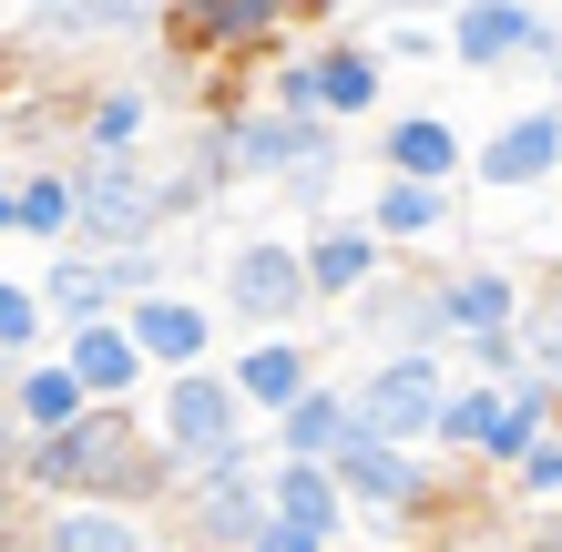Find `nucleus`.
Returning <instances> with one entry per match:
<instances>
[{
  "label": "nucleus",
  "mask_w": 562,
  "mask_h": 552,
  "mask_svg": "<svg viewBox=\"0 0 562 552\" xmlns=\"http://www.w3.org/2000/svg\"><path fill=\"white\" fill-rule=\"evenodd\" d=\"M11 502H175L184 471L175 450L154 440V419L134 399H92L82 419H61V430H11Z\"/></svg>",
  "instance_id": "1"
},
{
  "label": "nucleus",
  "mask_w": 562,
  "mask_h": 552,
  "mask_svg": "<svg viewBox=\"0 0 562 552\" xmlns=\"http://www.w3.org/2000/svg\"><path fill=\"white\" fill-rule=\"evenodd\" d=\"M215 307L236 317L246 338H267V328H307V317L327 307L317 297V267H307V236H236L215 256Z\"/></svg>",
  "instance_id": "2"
},
{
  "label": "nucleus",
  "mask_w": 562,
  "mask_h": 552,
  "mask_svg": "<svg viewBox=\"0 0 562 552\" xmlns=\"http://www.w3.org/2000/svg\"><path fill=\"white\" fill-rule=\"evenodd\" d=\"M144 419H154V440L175 450V471H194L205 450H225V440H256V430H267V409L246 399V379H236V369H215V359L164 369V379H154V399H144Z\"/></svg>",
  "instance_id": "3"
},
{
  "label": "nucleus",
  "mask_w": 562,
  "mask_h": 552,
  "mask_svg": "<svg viewBox=\"0 0 562 552\" xmlns=\"http://www.w3.org/2000/svg\"><path fill=\"white\" fill-rule=\"evenodd\" d=\"M348 388H358V430L440 450V409H450L460 369H450V348H369Z\"/></svg>",
  "instance_id": "4"
},
{
  "label": "nucleus",
  "mask_w": 562,
  "mask_h": 552,
  "mask_svg": "<svg viewBox=\"0 0 562 552\" xmlns=\"http://www.w3.org/2000/svg\"><path fill=\"white\" fill-rule=\"evenodd\" d=\"M358 348H460V317H450V267H389L338 307Z\"/></svg>",
  "instance_id": "5"
},
{
  "label": "nucleus",
  "mask_w": 562,
  "mask_h": 552,
  "mask_svg": "<svg viewBox=\"0 0 562 552\" xmlns=\"http://www.w3.org/2000/svg\"><path fill=\"white\" fill-rule=\"evenodd\" d=\"M72 184H82V246H154L175 225V184L144 154H82L72 144Z\"/></svg>",
  "instance_id": "6"
},
{
  "label": "nucleus",
  "mask_w": 562,
  "mask_h": 552,
  "mask_svg": "<svg viewBox=\"0 0 562 552\" xmlns=\"http://www.w3.org/2000/svg\"><path fill=\"white\" fill-rule=\"evenodd\" d=\"M338 481L358 492L369 522H419V511H440V461H419V440H379V430H348L338 450Z\"/></svg>",
  "instance_id": "7"
},
{
  "label": "nucleus",
  "mask_w": 562,
  "mask_h": 552,
  "mask_svg": "<svg viewBox=\"0 0 562 552\" xmlns=\"http://www.w3.org/2000/svg\"><path fill=\"white\" fill-rule=\"evenodd\" d=\"M225 134H236V165H246V184H286L296 165H317L327 144H348V123L338 113H286V103H236L225 113Z\"/></svg>",
  "instance_id": "8"
},
{
  "label": "nucleus",
  "mask_w": 562,
  "mask_h": 552,
  "mask_svg": "<svg viewBox=\"0 0 562 552\" xmlns=\"http://www.w3.org/2000/svg\"><path fill=\"white\" fill-rule=\"evenodd\" d=\"M450 61L460 72H521V61H542V42H552V11L542 0H450Z\"/></svg>",
  "instance_id": "9"
},
{
  "label": "nucleus",
  "mask_w": 562,
  "mask_h": 552,
  "mask_svg": "<svg viewBox=\"0 0 562 552\" xmlns=\"http://www.w3.org/2000/svg\"><path fill=\"white\" fill-rule=\"evenodd\" d=\"M175 42H194L205 61H256L286 42V21H307V0H175Z\"/></svg>",
  "instance_id": "10"
},
{
  "label": "nucleus",
  "mask_w": 562,
  "mask_h": 552,
  "mask_svg": "<svg viewBox=\"0 0 562 552\" xmlns=\"http://www.w3.org/2000/svg\"><path fill=\"white\" fill-rule=\"evenodd\" d=\"M61 359L82 369L92 399H154V348L134 338V317H82V328H61Z\"/></svg>",
  "instance_id": "11"
},
{
  "label": "nucleus",
  "mask_w": 562,
  "mask_h": 552,
  "mask_svg": "<svg viewBox=\"0 0 562 552\" xmlns=\"http://www.w3.org/2000/svg\"><path fill=\"white\" fill-rule=\"evenodd\" d=\"M542 174H562V92L532 103V113H512L502 134L471 154V184H491V194H532Z\"/></svg>",
  "instance_id": "12"
},
{
  "label": "nucleus",
  "mask_w": 562,
  "mask_h": 552,
  "mask_svg": "<svg viewBox=\"0 0 562 552\" xmlns=\"http://www.w3.org/2000/svg\"><path fill=\"white\" fill-rule=\"evenodd\" d=\"M0 236L11 246H72L82 236V184L72 165H11V194H0Z\"/></svg>",
  "instance_id": "13"
},
{
  "label": "nucleus",
  "mask_w": 562,
  "mask_h": 552,
  "mask_svg": "<svg viewBox=\"0 0 562 552\" xmlns=\"http://www.w3.org/2000/svg\"><path fill=\"white\" fill-rule=\"evenodd\" d=\"M296 236H307V267H317V297H327V307H348L358 286H369L389 256H400V246L369 225V205H358V215H307Z\"/></svg>",
  "instance_id": "14"
},
{
  "label": "nucleus",
  "mask_w": 562,
  "mask_h": 552,
  "mask_svg": "<svg viewBox=\"0 0 562 552\" xmlns=\"http://www.w3.org/2000/svg\"><path fill=\"white\" fill-rule=\"evenodd\" d=\"M369 225L400 256H419V246H440L450 225H460V184H440V174H369Z\"/></svg>",
  "instance_id": "15"
},
{
  "label": "nucleus",
  "mask_w": 562,
  "mask_h": 552,
  "mask_svg": "<svg viewBox=\"0 0 562 552\" xmlns=\"http://www.w3.org/2000/svg\"><path fill=\"white\" fill-rule=\"evenodd\" d=\"M42 552H164L144 502H42Z\"/></svg>",
  "instance_id": "16"
},
{
  "label": "nucleus",
  "mask_w": 562,
  "mask_h": 552,
  "mask_svg": "<svg viewBox=\"0 0 562 552\" xmlns=\"http://www.w3.org/2000/svg\"><path fill=\"white\" fill-rule=\"evenodd\" d=\"M348 430H358V388H348V379H307V388H296V399L267 419V450H296V461H338Z\"/></svg>",
  "instance_id": "17"
},
{
  "label": "nucleus",
  "mask_w": 562,
  "mask_h": 552,
  "mask_svg": "<svg viewBox=\"0 0 562 552\" xmlns=\"http://www.w3.org/2000/svg\"><path fill=\"white\" fill-rule=\"evenodd\" d=\"M123 317H134V338L154 348V369H194V359H215V317L225 307L184 297V286H154V297H134Z\"/></svg>",
  "instance_id": "18"
},
{
  "label": "nucleus",
  "mask_w": 562,
  "mask_h": 552,
  "mask_svg": "<svg viewBox=\"0 0 562 552\" xmlns=\"http://www.w3.org/2000/svg\"><path fill=\"white\" fill-rule=\"evenodd\" d=\"M267 492H277V511H296V522H317L327 542H358V492L338 481V461H296V450H277V471H267Z\"/></svg>",
  "instance_id": "19"
},
{
  "label": "nucleus",
  "mask_w": 562,
  "mask_h": 552,
  "mask_svg": "<svg viewBox=\"0 0 562 552\" xmlns=\"http://www.w3.org/2000/svg\"><path fill=\"white\" fill-rule=\"evenodd\" d=\"M92 388L82 369L61 359V348H42V359H11V430H61V419H82Z\"/></svg>",
  "instance_id": "20"
},
{
  "label": "nucleus",
  "mask_w": 562,
  "mask_h": 552,
  "mask_svg": "<svg viewBox=\"0 0 562 552\" xmlns=\"http://www.w3.org/2000/svg\"><path fill=\"white\" fill-rule=\"evenodd\" d=\"M379 165L389 174H440V184H460V174H471V144H460L450 113H400L379 134Z\"/></svg>",
  "instance_id": "21"
},
{
  "label": "nucleus",
  "mask_w": 562,
  "mask_h": 552,
  "mask_svg": "<svg viewBox=\"0 0 562 552\" xmlns=\"http://www.w3.org/2000/svg\"><path fill=\"white\" fill-rule=\"evenodd\" d=\"M225 369L246 379V399L267 409V419H277V409H286V399H296L307 379H317V359H307V338H296V328H267V338H246V348H236Z\"/></svg>",
  "instance_id": "22"
},
{
  "label": "nucleus",
  "mask_w": 562,
  "mask_h": 552,
  "mask_svg": "<svg viewBox=\"0 0 562 552\" xmlns=\"http://www.w3.org/2000/svg\"><path fill=\"white\" fill-rule=\"evenodd\" d=\"M521 307H532V286H521L502 256L450 267V317H460V338H471V328H521Z\"/></svg>",
  "instance_id": "23"
},
{
  "label": "nucleus",
  "mask_w": 562,
  "mask_h": 552,
  "mask_svg": "<svg viewBox=\"0 0 562 552\" xmlns=\"http://www.w3.org/2000/svg\"><path fill=\"white\" fill-rule=\"evenodd\" d=\"M82 154H154V82H103L82 103Z\"/></svg>",
  "instance_id": "24"
},
{
  "label": "nucleus",
  "mask_w": 562,
  "mask_h": 552,
  "mask_svg": "<svg viewBox=\"0 0 562 552\" xmlns=\"http://www.w3.org/2000/svg\"><path fill=\"white\" fill-rule=\"evenodd\" d=\"M42 52H72V42H144L154 31V0H61V11L31 21Z\"/></svg>",
  "instance_id": "25"
},
{
  "label": "nucleus",
  "mask_w": 562,
  "mask_h": 552,
  "mask_svg": "<svg viewBox=\"0 0 562 552\" xmlns=\"http://www.w3.org/2000/svg\"><path fill=\"white\" fill-rule=\"evenodd\" d=\"M502 409H512V379L460 369L450 409H440V450H450V461H491V430H502Z\"/></svg>",
  "instance_id": "26"
},
{
  "label": "nucleus",
  "mask_w": 562,
  "mask_h": 552,
  "mask_svg": "<svg viewBox=\"0 0 562 552\" xmlns=\"http://www.w3.org/2000/svg\"><path fill=\"white\" fill-rule=\"evenodd\" d=\"M379 92H389V52H379V31H369V42H327V113H338V123H369V113H379Z\"/></svg>",
  "instance_id": "27"
},
{
  "label": "nucleus",
  "mask_w": 562,
  "mask_h": 552,
  "mask_svg": "<svg viewBox=\"0 0 562 552\" xmlns=\"http://www.w3.org/2000/svg\"><path fill=\"white\" fill-rule=\"evenodd\" d=\"M52 338H61V307H52V286H31V277H0V348H11V359H42Z\"/></svg>",
  "instance_id": "28"
},
{
  "label": "nucleus",
  "mask_w": 562,
  "mask_h": 552,
  "mask_svg": "<svg viewBox=\"0 0 562 552\" xmlns=\"http://www.w3.org/2000/svg\"><path fill=\"white\" fill-rule=\"evenodd\" d=\"M338 184H348V144H327L317 165H296V174H286L277 194H286V215L307 225V215H338Z\"/></svg>",
  "instance_id": "29"
},
{
  "label": "nucleus",
  "mask_w": 562,
  "mask_h": 552,
  "mask_svg": "<svg viewBox=\"0 0 562 552\" xmlns=\"http://www.w3.org/2000/svg\"><path fill=\"white\" fill-rule=\"evenodd\" d=\"M502 481H512V502H562V430H542Z\"/></svg>",
  "instance_id": "30"
},
{
  "label": "nucleus",
  "mask_w": 562,
  "mask_h": 552,
  "mask_svg": "<svg viewBox=\"0 0 562 552\" xmlns=\"http://www.w3.org/2000/svg\"><path fill=\"white\" fill-rule=\"evenodd\" d=\"M521 338H532V369L562 379V286H542V297L521 307Z\"/></svg>",
  "instance_id": "31"
},
{
  "label": "nucleus",
  "mask_w": 562,
  "mask_h": 552,
  "mask_svg": "<svg viewBox=\"0 0 562 552\" xmlns=\"http://www.w3.org/2000/svg\"><path fill=\"white\" fill-rule=\"evenodd\" d=\"M246 552H338V542H327L317 522H296V511H267V532H256Z\"/></svg>",
  "instance_id": "32"
},
{
  "label": "nucleus",
  "mask_w": 562,
  "mask_h": 552,
  "mask_svg": "<svg viewBox=\"0 0 562 552\" xmlns=\"http://www.w3.org/2000/svg\"><path fill=\"white\" fill-rule=\"evenodd\" d=\"M348 11H379V0H307V21H348Z\"/></svg>",
  "instance_id": "33"
},
{
  "label": "nucleus",
  "mask_w": 562,
  "mask_h": 552,
  "mask_svg": "<svg viewBox=\"0 0 562 552\" xmlns=\"http://www.w3.org/2000/svg\"><path fill=\"white\" fill-rule=\"evenodd\" d=\"M512 552H562V522H542V532H521Z\"/></svg>",
  "instance_id": "34"
},
{
  "label": "nucleus",
  "mask_w": 562,
  "mask_h": 552,
  "mask_svg": "<svg viewBox=\"0 0 562 552\" xmlns=\"http://www.w3.org/2000/svg\"><path fill=\"white\" fill-rule=\"evenodd\" d=\"M42 11H61V0H11V31H31V21H42Z\"/></svg>",
  "instance_id": "35"
},
{
  "label": "nucleus",
  "mask_w": 562,
  "mask_h": 552,
  "mask_svg": "<svg viewBox=\"0 0 562 552\" xmlns=\"http://www.w3.org/2000/svg\"><path fill=\"white\" fill-rule=\"evenodd\" d=\"M542 72H552V92H562V31H552V42H542Z\"/></svg>",
  "instance_id": "36"
},
{
  "label": "nucleus",
  "mask_w": 562,
  "mask_h": 552,
  "mask_svg": "<svg viewBox=\"0 0 562 552\" xmlns=\"http://www.w3.org/2000/svg\"><path fill=\"white\" fill-rule=\"evenodd\" d=\"M0 552H42V532H11V542H0Z\"/></svg>",
  "instance_id": "37"
},
{
  "label": "nucleus",
  "mask_w": 562,
  "mask_h": 552,
  "mask_svg": "<svg viewBox=\"0 0 562 552\" xmlns=\"http://www.w3.org/2000/svg\"><path fill=\"white\" fill-rule=\"evenodd\" d=\"M338 552H409V542H338Z\"/></svg>",
  "instance_id": "38"
},
{
  "label": "nucleus",
  "mask_w": 562,
  "mask_h": 552,
  "mask_svg": "<svg viewBox=\"0 0 562 552\" xmlns=\"http://www.w3.org/2000/svg\"><path fill=\"white\" fill-rule=\"evenodd\" d=\"M175 552H215V542H175Z\"/></svg>",
  "instance_id": "39"
}]
</instances>
